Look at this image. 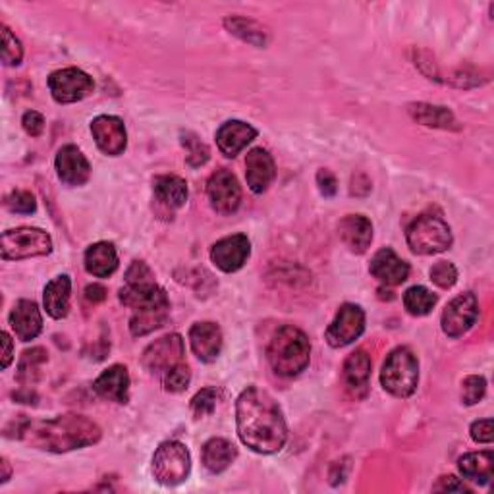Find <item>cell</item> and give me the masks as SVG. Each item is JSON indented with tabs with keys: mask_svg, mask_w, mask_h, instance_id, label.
I'll return each instance as SVG.
<instances>
[{
	"mask_svg": "<svg viewBox=\"0 0 494 494\" xmlns=\"http://www.w3.org/2000/svg\"><path fill=\"white\" fill-rule=\"evenodd\" d=\"M239 441L259 454H277L286 444L288 429L278 404L265 390L249 387L236 402Z\"/></svg>",
	"mask_w": 494,
	"mask_h": 494,
	"instance_id": "cell-1",
	"label": "cell"
},
{
	"mask_svg": "<svg viewBox=\"0 0 494 494\" xmlns=\"http://www.w3.org/2000/svg\"><path fill=\"white\" fill-rule=\"evenodd\" d=\"M16 438L31 448L47 452H72L101 441V429L83 415H60L54 420H20L14 427Z\"/></svg>",
	"mask_w": 494,
	"mask_h": 494,
	"instance_id": "cell-2",
	"label": "cell"
},
{
	"mask_svg": "<svg viewBox=\"0 0 494 494\" xmlns=\"http://www.w3.org/2000/svg\"><path fill=\"white\" fill-rule=\"evenodd\" d=\"M267 357L272 371L280 377H298L310 365L311 344L307 336L295 326H280L267 349Z\"/></svg>",
	"mask_w": 494,
	"mask_h": 494,
	"instance_id": "cell-3",
	"label": "cell"
},
{
	"mask_svg": "<svg viewBox=\"0 0 494 494\" xmlns=\"http://www.w3.org/2000/svg\"><path fill=\"white\" fill-rule=\"evenodd\" d=\"M417 380H420V364L413 351L408 348L390 351L380 371L382 388L396 398H410L417 390Z\"/></svg>",
	"mask_w": 494,
	"mask_h": 494,
	"instance_id": "cell-4",
	"label": "cell"
},
{
	"mask_svg": "<svg viewBox=\"0 0 494 494\" xmlns=\"http://www.w3.org/2000/svg\"><path fill=\"white\" fill-rule=\"evenodd\" d=\"M408 246L417 255H436L452 246V230L441 216L421 215L408 228Z\"/></svg>",
	"mask_w": 494,
	"mask_h": 494,
	"instance_id": "cell-5",
	"label": "cell"
},
{
	"mask_svg": "<svg viewBox=\"0 0 494 494\" xmlns=\"http://www.w3.org/2000/svg\"><path fill=\"white\" fill-rule=\"evenodd\" d=\"M192 458L188 448L178 441L162 443L153 456V475L164 487H176L188 479Z\"/></svg>",
	"mask_w": 494,
	"mask_h": 494,
	"instance_id": "cell-6",
	"label": "cell"
},
{
	"mask_svg": "<svg viewBox=\"0 0 494 494\" xmlns=\"http://www.w3.org/2000/svg\"><path fill=\"white\" fill-rule=\"evenodd\" d=\"M0 251L4 261L45 257L52 251V239L39 228L6 230L0 239Z\"/></svg>",
	"mask_w": 494,
	"mask_h": 494,
	"instance_id": "cell-7",
	"label": "cell"
},
{
	"mask_svg": "<svg viewBox=\"0 0 494 494\" xmlns=\"http://www.w3.org/2000/svg\"><path fill=\"white\" fill-rule=\"evenodd\" d=\"M93 78L80 68H64L51 74L49 90L52 98L60 105L78 103L93 91Z\"/></svg>",
	"mask_w": 494,
	"mask_h": 494,
	"instance_id": "cell-8",
	"label": "cell"
},
{
	"mask_svg": "<svg viewBox=\"0 0 494 494\" xmlns=\"http://www.w3.org/2000/svg\"><path fill=\"white\" fill-rule=\"evenodd\" d=\"M185 348L184 340L180 334H167L159 338L157 342H153L147 346L144 351V357H141V365H144L149 372H155V375H164V372L170 371L172 367L184 364Z\"/></svg>",
	"mask_w": 494,
	"mask_h": 494,
	"instance_id": "cell-9",
	"label": "cell"
},
{
	"mask_svg": "<svg viewBox=\"0 0 494 494\" xmlns=\"http://www.w3.org/2000/svg\"><path fill=\"white\" fill-rule=\"evenodd\" d=\"M365 313L359 305L346 303L340 307L334 321L326 328V342L333 348H344L364 334Z\"/></svg>",
	"mask_w": 494,
	"mask_h": 494,
	"instance_id": "cell-10",
	"label": "cell"
},
{
	"mask_svg": "<svg viewBox=\"0 0 494 494\" xmlns=\"http://www.w3.org/2000/svg\"><path fill=\"white\" fill-rule=\"evenodd\" d=\"M479 317V302L475 294L466 292L446 305L443 311V331L450 338L464 336Z\"/></svg>",
	"mask_w": 494,
	"mask_h": 494,
	"instance_id": "cell-11",
	"label": "cell"
},
{
	"mask_svg": "<svg viewBox=\"0 0 494 494\" xmlns=\"http://www.w3.org/2000/svg\"><path fill=\"white\" fill-rule=\"evenodd\" d=\"M207 197L216 213H236L241 203V188L238 184V178L226 169L216 170L207 182Z\"/></svg>",
	"mask_w": 494,
	"mask_h": 494,
	"instance_id": "cell-12",
	"label": "cell"
},
{
	"mask_svg": "<svg viewBox=\"0 0 494 494\" xmlns=\"http://www.w3.org/2000/svg\"><path fill=\"white\" fill-rule=\"evenodd\" d=\"M91 134L97 147L108 157L122 155L128 145L126 126L116 116H97L91 122Z\"/></svg>",
	"mask_w": 494,
	"mask_h": 494,
	"instance_id": "cell-13",
	"label": "cell"
},
{
	"mask_svg": "<svg viewBox=\"0 0 494 494\" xmlns=\"http://www.w3.org/2000/svg\"><path fill=\"white\" fill-rule=\"evenodd\" d=\"M251 254L247 236L236 234L223 238L211 247V261L224 272H236L246 265Z\"/></svg>",
	"mask_w": 494,
	"mask_h": 494,
	"instance_id": "cell-14",
	"label": "cell"
},
{
	"mask_svg": "<svg viewBox=\"0 0 494 494\" xmlns=\"http://www.w3.org/2000/svg\"><path fill=\"white\" fill-rule=\"evenodd\" d=\"M54 164H57L59 178L68 185H83L91 176L90 161L75 145H64L59 151Z\"/></svg>",
	"mask_w": 494,
	"mask_h": 494,
	"instance_id": "cell-15",
	"label": "cell"
},
{
	"mask_svg": "<svg viewBox=\"0 0 494 494\" xmlns=\"http://www.w3.org/2000/svg\"><path fill=\"white\" fill-rule=\"evenodd\" d=\"M277 169H274V161L265 149H251L246 157V180L249 190L254 193H263L269 190Z\"/></svg>",
	"mask_w": 494,
	"mask_h": 494,
	"instance_id": "cell-16",
	"label": "cell"
},
{
	"mask_svg": "<svg viewBox=\"0 0 494 494\" xmlns=\"http://www.w3.org/2000/svg\"><path fill=\"white\" fill-rule=\"evenodd\" d=\"M371 274L384 286H398L410 277V265L392 249H380L371 261Z\"/></svg>",
	"mask_w": 494,
	"mask_h": 494,
	"instance_id": "cell-17",
	"label": "cell"
},
{
	"mask_svg": "<svg viewBox=\"0 0 494 494\" xmlns=\"http://www.w3.org/2000/svg\"><path fill=\"white\" fill-rule=\"evenodd\" d=\"M257 137V129L254 126H249L246 122H239V120H230L224 122L216 131V145L221 149L223 155L226 157H236L244 151L251 141Z\"/></svg>",
	"mask_w": 494,
	"mask_h": 494,
	"instance_id": "cell-18",
	"label": "cell"
},
{
	"mask_svg": "<svg viewBox=\"0 0 494 494\" xmlns=\"http://www.w3.org/2000/svg\"><path fill=\"white\" fill-rule=\"evenodd\" d=\"M93 390L98 396L114 402L128 404L129 400V375L124 365H113L103 371L98 379L93 382Z\"/></svg>",
	"mask_w": 494,
	"mask_h": 494,
	"instance_id": "cell-19",
	"label": "cell"
},
{
	"mask_svg": "<svg viewBox=\"0 0 494 494\" xmlns=\"http://www.w3.org/2000/svg\"><path fill=\"white\" fill-rule=\"evenodd\" d=\"M190 344L193 354L205 364H211L223 349V333L215 323H197L190 331Z\"/></svg>",
	"mask_w": 494,
	"mask_h": 494,
	"instance_id": "cell-20",
	"label": "cell"
},
{
	"mask_svg": "<svg viewBox=\"0 0 494 494\" xmlns=\"http://www.w3.org/2000/svg\"><path fill=\"white\" fill-rule=\"evenodd\" d=\"M10 326H12V331L21 342L35 340L43 331V319L37 303L29 300H20L14 305L12 313H10Z\"/></svg>",
	"mask_w": 494,
	"mask_h": 494,
	"instance_id": "cell-21",
	"label": "cell"
},
{
	"mask_svg": "<svg viewBox=\"0 0 494 494\" xmlns=\"http://www.w3.org/2000/svg\"><path fill=\"white\" fill-rule=\"evenodd\" d=\"M340 238L354 254H365L372 241V224L364 215H348L340 221Z\"/></svg>",
	"mask_w": 494,
	"mask_h": 494,
	"instance_id": "cell-22",
	"label": "cell"
},
{
	"mask_svg": "<svg viewBox=\"0 0 494 494\" xmlns=\"http://www.w3.org/2000/svg\"><path fill=\"white\" fill-rule=\"evenodd\" d=\"M371 377V357L364 349H357L351 354L344 364V380L349 392L356 396H365L369 388Z\"/></svg>",
	"mask_w": 494,
	"mask_h": 494,
	"instance_id": "cell-23",
	"label": "cell"
},
{
	"mask_svg": "<svg viewBox=\"0 0 494 494\" xmlns=\"http://www.w3.org/2000/svg\"><path fill=\"white\" fill-rule=\"evenodd\" d=\"M85 269L97 278H108L118 269V254L113 244L98 241L85 251Z\"/></svg>",
	"mask_w": 494,
	"mask_h": 494,
	"instance_id": "cell-24",
	"label": "cell"
},
{
	"mask_svg": "<svg viewBox=\"0 0 494 494\" xmlns=\"http://www.w3.org/2000/svg\"><path fill=\"white\" fill-rule=\"evenodd\" d=\"M153 190H155V200L170 211H176L188 201V184L180 176H157L153 182Z\"/></svg>",
	"mask_w": 494,
	"mask_h": 494,
	"instance_id": "cell-25",
	"label": "cell"
},
{
	"mask_svg": "<svg viewBox=\"0 0 494 494\" xmlns=\"http://www.w3.org/2000/svg\"><path fill=\"white\" fill-rule=\"evenodd\" d=\"M70 294H72V282L66 274L52 278L43 294V302H45V310L52 319H64L70 311Z\"/></svg>",
	"mask_w": 494,
	"mask_h": 494,
	"instance_id": "cell-26",
	"label": "cell"
},
{
	"mask_svg": "<svg viewBox=\"0 0 494 494\" xmlns=\"http://www.w3.org/2000/svg\"><path fill=\"white\" fill-rule=\"evenodd\" d=\"M458 467L459 474L467 481H474L477 485H487L494 474V456L490 450H487V452H471L459 458Z\"/></svg>",
	"mask_w": 494,
	"mask_h": 494,
	"instance_id": "cell-27",
	"label": "cell"
},
{
	"mask_svg": "<svg viewBox=\"0 0 494 494\" xmlns=\"http://www.w3.org/2000/svg\"><path fill=\"white\" fill-rule=\"evenodd\" d=\"M238 456V450L232 443L224 441V438H211L203 446V466L211 471V474H223Z\"/></svg>",
	"mask_w": 494,
	"mask_h": 494,
	"instance_id": "cell-28",
	"label": "cell"
},
{
	"mask_svg": "<svg viewBox=\"0 0 494 494\" xmlns=\"http://www.w3.org/2000/svg\"><path fill=\"white\" fill-rule=\"evenodd\" d=\"M224 27L232 33V35L249 43V45L267 47V43H269V31L261 24H257L255 20L232 16V18L224 20Z\"/></svg>",
	"mask_w": 494,
	"mask_h": 494,
	"instance_id": "cell-29",
	"label": "cell"
},
{
	"mask_svg": "<svg viewBox=\"0 0 494 494\" xmlns=\"http://www.w3.org/2000/svg\"><path fill=\"white\" fill-rule=\"evenodd\" d=\"M410 114L413 116V120H417V122L423 126H429V128H443V129H458L459 128L454 114L444 106L417 103V105L410 106Z\"/></svg>",
	"mask_w": 494,
	"mask_h": 494,
	"instance_id": "cell-30",
	"label": "cell"
},
{
	"mask_svg": "<svg viewBox=\"0 0 494 494\" xmlns=\"http://www.w3.org/2000/svg\"><path fill=\"white\" fill-rule=\"evenodd\" d=\"M169 321V307H149V310L134 311V317L129 319V331L134 336H145L155 331V328L164 326Z\"/></svg>",
	"mask_w": 494,
	"mask_h": 494,
	"instance_id": "cell-31",
	"label": "cell"
},
{
	"mask_svg": "<svg viewBox=\"0 0 494 494\" xmlns=\"http://www.w3.org/2000/svg\"><path fill=\"white\" fill-rule=\"evenodd\" d=\"M47 364V351L43 348H31L24 351L18 365V380L24 388H33V384L39 379V369Z\"/></svg>",
	"mask_w": 494,
	"mask_h": 494,
	"instance_id": "cell-32",
	"label": "cell"
},
{
	"mask_svg": "<svg viewBox=\"0 0 494 494\" xmlns=\"http://www.w3.org/2000/svg\"><path fill=\"white\" fill-rule=\"evenodd\" d=\"M436 300H438L436 295L427 290L425 286H413L404 294L405 310H408V313L413 317L429 315L433 311V307L436 305Z\"/></svg>",
	"mask_w": 494,
	"mask_h": 494,
	"instance_id": "cell-33",
	"label": "cell"
},
{
	"mask_svg": "<svg viewBox=\"0 0 494 494\" xmlns=\"http://www.w3.org/2000/svg\"><path fill=\"white\" fill-rule=\"evenodd\" d=\"M192 380V371L185 364H180L172 367L162 375V387L169 392H182L188 388V384Z\"/></svg>",
	"mask_w": 494,
	"mask_h": 494,
	"instance_id": "cell-34",
	"label": "cell"
},
{
	"mask_svg": "<svg viewBox=\"0 0 494 494\" xmlns=\"http://www.w3.org/2000/svg\"><path fill=\"white\" fill-rule=\"evenodd\" d=\"M0 35H3V62L6 66H18L24 59V47L6 26L0 27Z\"/></svg>",
	"mask_w": 494,
	"mask_h": 494,
	"instance_id": "cell-35",
	"label": "cell"
},
{
	"mask_svg": "<svg viewBox=\"0 0 494 494\" xmlns=\"http://www.w3.org/2000/svg\"><path fill=\"white\" fill-rule=\"evenodd\" d=\"M182 144L188 151V164L193 169L197 167H203V164L211 157V153H208V147L203 144L201 139H197L193 134H184Z\"/></svg>",
	"mask_w": 494,
	"mask_h": 494,
	"instance_id": "cell-36",
	"label": "cell"
},
{
	"mask_svg": "<svg viewBox=\"0 0 494 494\" xmlns=\"http://www.w3.org/2000/svg\"><path fill=\"white\" fill-rule=\"evenodd\" d=\"M487 392V380L479 375H469L462 382V400L467 405H474L482 400Z\"/></svg>",
	"mask_w": 494,
	"mask_h": 494,
	"instance_id": "cell-37",
	"label": "cell"
},
{
	"mask_svg": "<svg viewBox=\"0 0 494 494\" xmlns=\"http://www.w3.org/2000/svg\"><path fill=\"white\" fill-rule=\"evenodd\" d=\"M218 392L215 388H203L193 396L192 400V412L195 417H205L211 415L216 408Z\"/></svg>",
	"mask_w": 494,
	"mask_h": 494,
	"instance_id": "cell-38",
	"label": "cell"
},
{
	"mask_svg": "<svg viewBox=\"0 0 494 494\" xmlns=\"http://www.w3.org/2000/svg\"><path fill=\"white\" fill-rule=\"evenodd\" d=\"M431 280L436 284L438 288H452L456 280H458V271L452 265V263L448 261H441L436 263V265L431 269Z\"/></svg>",
	"mask_w": 494,
	"mask_h": 494,
	"instance_id": "cell-39",
	"label": "cell"
},
{
	"mask_svg": "<svg viewBox=\"0 0 494 494\" xmlns=\"http://www.w3.org/2000/svg\"><path fill=\"white\" fill-rule=\"evenodd\" d=\"M6 207L12 213H21V215H31L37 211L35 197L29 192H12L6 197Z\"/></svg>",
	"mask_w": 494,
	"mask_h": 494,
	"instance_id": "cell-40",
	"label": "cell"
},
{
	"mask_svg": "<svg viewBox=\"0 0 494 494\" xmlns=\"http://www.w3.org/2000/svg\"><path fill=\"white\" fill-rule=\"evenodd\" d=\"M126 280H128V284H131V286H141V284L155 282V277H153L151 269L145 265L144 261H134L126 272Z\"/></svg>",
	"mask_w": 494,
	"mask_h": 494,
	"instance_id": "cell-41",
	"label": "cell"
},
{
	"mask_svg": "<svg viewBox=\"0 0 494 494\" xmlns=\"http://www.w3.org/2000/svg\"><path fill=\"white\" fill-rule=\"evenodd\" d=\"M471 438L475 443L481 444H490L494 438V429H492V420H481L471 425Z\"/></svg>",
	"mask_w": 494,
	"mask_h": 494,
	"instance_id": "cell-42",
	"label": "cell"
},
{
	"mask_svg": "<svg viewBox=\"0 0 494 494\" xmlns=\"http://www.w3.org/2000/svg\"><path fill=\"white\" fill-rule=\"evenodd\" d=\"M21 126H24V129L31 137H39L43 134V129H45V118L35 111H29L24 114V118H21Z\"/></svg>",
	"mask_w": 494,
	"mask_h": 494,
	"instance_id": "cell-43",
	"label": "cell"
},
{
	"mask_svg": "<svg viewBox=\"0 0 494 494\" xmlns=\"http://www.w3.org/2000/svg\"><path fill=\"white\" fill-rule=\"evenodd\" d=\"M317 184H319V190L325 197H333L338 192V182L334 174L328 170H319V174H317Z\"/></svg>",
	"mask_w": 494,
	"mask_h": 494,
	"instance_id": "cell-44",
	"label": "cell"
},
{
	"mask_svg": "<svg viewBox=\"0 0 494 494\" xmlns=\"http://www.w3.org/2000/svg\"><path fill=\"white\" fill-rule=\"evenodd\" d=\"M433 490H436V492H469V489L464 485V482L456 479V477H452V475L438 479V482L433 487Z\"/></svg>",
	"mask_w": 494,
	"mask_h": 494,
	"instance_id": "cell-45",
	"label": "cell"
},
{
	"mask_svg": "<svg viewBox=\"0 0 494 494\" xmlns=\"http://www.w3.org/2000/svg\"><path fill=\"white\" fill-rule=\"evenodd\" d=\"M85 298L87 302L98 303L106 298V290L101 286V284H91V286L85 288Z\"/></svg>",
	"mask_w": 494,
	"mask_h": 494,
	"instance_id": "cell-46",
	"label": "cell"
},
{
	"mask_svg": "<svg viewBox=\"0 0 494 494\" xmlns=\"http://www.w3.org/2000/svg\"><path fill=\"white\" fill-rule=\"evenodd\" d=\"M3 336V346H4V354H3V369H6L10 365V361H12V340H10L8 333L0 334Z\"/></svg>",
	"mask_w": 494,
	"mask_h": 494,
	"instance_id": "cell-47",
	"label": "cell"
},
{
	"mask_svg": "<svg viewBox=\"0 0 494 494\" xmlns=\"http://www.w3.org/2000/svg\"><path fill=\"white\" fill-rule=\"evenodd\" d=\"M3 477H0V482H6L10 479V464H8V459L3 458Z\"/></svg>",
	"mask_w": 494,
	"mask_h": 494,
	"instance_id": "cell-48",
	"label": "cell"
}]
</instances>
